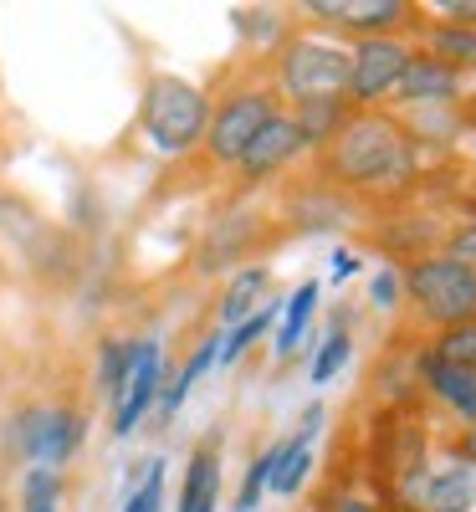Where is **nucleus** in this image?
<instances>
[{
    "instance_id": "f257e3e1",
    "label": "nucleus",
    "mask_w": 476,
    "mask_h": 512,
    "mask_svg": "<svg viewBox=\"0 0 476 512\" xmlns=\"http://www.w3.org/2000/svg\"><path fill=\"white\" fill-rule=\"evenodd\" d=\"M328 164L343 185H369V190H389L410 175V139L395 118L384 113H359V118H343Z\"/></svg>"
},
{
    "instance_id": "f03ea898",
    "label": "nucleus",
    "mask_w": 476,
    "mask_h": 512,
    "mask_svg": "<svg viewBox=\"0 0 476 512\" xmlns=\"http://www.w3.org/2000/svg\"><path fill=\"white\" fill-rule=\"evenodd\" d=\"M139 123H144V139L159 154H185V149H195L205 139L210 98L185 77H149Z\"/></svg>"
},
{
    "instance_id": "7ed1b4c3",
    "label": "nucleus",
    "mask_w": 476,
    "mask_h": 512,
    "mask_svg": "<svg viewBox=\"0 0 476 512\" xmlns=\"http://www.w3.org/2000/svg\"><path fill=\"white\" fill-rule=\"evenodd\" d=\"M405 287H410L425 323H436L446 333L476 323V272L451 262V256H425V262H415Z\"/></svg>"
},
{
    "instance_id": "20e7f679",
    "label": "nucleus",
    "mask_w": 476,
    "mask_h": 512,
    "mask_svg": "<svg viewBox=\"0 0 476 512\" xmlns=\"http://www.w3.org/2000/svg\"><path fill=\"white\" fill-rule=\"evenodd\" d=\"M349 62L354 52L333 47V41L297 36L282 52V88L297 103H338V93H349Z\"/></svg>"
},
{
    "instance_id": "39448f33",
    "label": "nucleus",
    "mask_w": 476,
    "mask_h": 512,
    "mask_svg": "<svg viewBox=\"0 0 476 512\" xmlns=\"http://www.w3.org/2000/svg\"><path fill=\"white\" fill-rule=\"evenodd\" d=\"M277 118L272 98L267 93H231L221 108L210 113L205 123V149L215 164H241V154L251 149V139Z\"/></svg>"
},
{
    "instance_id": "423d86ee",
    "label": "nucleus",
    "mask_w": 476,
    "mask_h": 512,
    "mask_svg": "<svg viewBox=\"0 0 476 512\" xmlns=\"http://www.w3.org/2000/svg\"><path fill=\"white\" fill-rule=\"evenodd\" d=\"M16 436H21V451L36 466L52 472V466H62L82 446V415H72V410H31V415H21Z\"/></svg>"
},
{
    "instance_id": "0eeeda50",
    "label": "nucleus",
    "mask_w": 476,
    "mask_h": 512,
    "mask_svg": "<svg viewBox=\"0 0 476 512\" xmlns=\"http://www.w3.org/2000/svg\"><path fill=\"white\" fill-rule=\"evenodd\" d=\"M410 67V52H405V41H389V36H369L364 47L354 52L349 62V93L359 103H374L384 93H395V82L405 77Z\"/></svg>"
},
{
    "instance_id": "6e6552de",
    "label": "nucleus",
    "mask_w": 476,
    "mask_h": 512,
    "mask_svg": "<svg viewBox=\"0 0 476 512\" xmlns=\"http://www.w3.org/2000/svg\"><path fill=\"white\" fill-rule=\"evenodd\" d=\"M420 512H476V461L446 456L436 466H425V477L410 497Z\"/></svg>"
},
{
    "instance_id": "1a4fd4ad",
    "label": "nucleus",
    "mask_w": 476,
    "mask_h": 512,
    "mask_svg": "<svg viewBox=\"0 0 476 512\" xmlns=\"http://www.w3.org/2000/svg\"><path fill=\"white\" fill-rule=\"evenodd\" d=\"M159 384H164V354L159 344H139L134 349V369H128L123 390L113 395V431L128 436L139 425V415L159 400Z\"/></svg>"
},
{
    "instance_id": "9d476101",
    "label": "nucleus",
    "mask_w": 476,
    "mask_h": 512,
    "mask_svg": "<svg viewBox=\"0 0 476 512\" xmlns=\"http://www.w3.org/2000/svg\"><path fill=\"white\" fill-rule=\"evenodd\" d=\"M456 88H461L456 67H446L441 57H410L405 77L395 82V98L410 108H436V103H451Z\"/></svg>"
},
{
    "instance_id": "9b49d317",
    "label": "nucleus",
    "mask_w": 476,
    "mask_h": 512,
    "mask_svg": "<svg viewBox=\"0 0 476 512\" xmlns=\"http://www.w3.org/2000/svg\"><path fill=\"white\" fill-rule=\"evenodd\" d=\"M297 149H308V139H302V128H297V118H287V113H277L262 134L251 139V149L241 154V169L251 180H262V175H272V169H282Z\"/></svg>"
},
{
    "instance_id": "f8f14e48",
    "label": "nucleus",
    "mask_w": 476,
    "mask_h": 512,
    "mask_svg": "<svg viewBox=\"0 0 476 512\" xmlns=\"http://www.w3.org/2000/svg\"><path fill=\"white\" fill-rule=\"evenodd\" d=\"M308 16L333 21V26L379 31V26H395V21H405V6H400V0H313Z\"/></svg>"
},
{
    "instance_id": "ddd939ff",
    "label": "nucleus",
    "mask_w": 476,
    "mask_h": 512,
    "mask_svg": "<svg viewBox=\"0 0 476 512\" xmlns=\"http://www.w3.org/2000/svg\"><path fill=\"white\" fill-rule=\"evenodd\" d=\"M0 231L21 236L26 262H62V236L41 221V216H31L21 200H0Z\"/></svg>"
},
{
    "instance_id": "4468645a",
    "label": "nucleus",
    "mask_w": 476,
    "mask_h": 512,
    "mask_svg": "<svg viewBox=\"0 0 476 512\" xmlns=\"http://www.w3.org/2000/svg\"><path fill=\"white\" fill-rule=\"evenodd\" d=\"M425 384L436 390L461 420H476V369H461V364H446L430 354L425 359Z\"/></svg>"
},
{
    "instance_id": "2eb2a0df",
    "label": "nucleus",
    "mask_w": 476,
    "mask_h": 512,
    "mask_svg": "<svg viewBox=\"0 0 476 512\" xmlns=\"http://www.w3.org/2000/svg\"><path fill=\"white\" fill-rule=\"evenodd\" d=\"M215 492H221V456H215V446H205V451H195V461H190L180 512H215Z\"/></svg>"
},
{
    "instance_id": "dca6fc26",
    "label": "nucleus",
    "mask_w": 476,
    "mask_h": 512,
    "mask_svg": "<svg viewBox=\"0 0 476 512\" xmlns=\"http://www.w3.org/2000/svg\"><path fill=\"white\" fill-rule=\"evenodd\" d=\"M262 292H267V272H262V267L241 272V277L231 282V292H226V303H221V318H226L231 328H241L251 313H262Z\"/></svg>"
},
{
    "instance_id": "f3484780",
    "label": "nucleus",
    "mask_w": 476,
    "mask_h": 512,
    "mask_svg": "<svg viewBox=\"0 0 476 512\" xmlns=\"http://www.w3.org/2000/svg\"><path fill=\"white\" fill-rule=\"evenodd\" d=\"M313 303H318V282H302L287 297V313H282V328H277V354L282 359L302 344V328H308V318H313Z\"/></svg>"
},
{
    "instance_id": "a211bd4d",
    "label": "nucleus",
    "mask_w": 476,
    "mask_h": 512,
    "mask_svg": "<svg viewBox=\"0 0 476 512\" xmlns=\"http://www.w3.org/2000/svg\"><path fill=\"white\" fill-rule=\"evenodd\" d=\"M430 47L441 52V62H446V67H456V62H476V26L436 31V36H430Z\"/></svg>"
},
{
    "instance_id": "6ab92c4d",
    "label": "nucleus",
    "mask_w": 476,
    "mask_h": 512,
    "mask_svg": "<svg viewBox=\"0 0 476 512\" xmlns=\"http://www.w3.org/2000/svg\"><path fill=\"white\" fill-rule=\"evenodd\" d=\"M338 103H302V113H297V128H302V139L308 144H318V139H333L338 134Z\"/></svg>"
},
{
    "instance_id": "aec40b11",
    "label": "nucleus",
    "mask_w": 476,
    "mask_h": 512,
    "mask_svg": "<svg viewBox=\"0 0 476 512\" xmlns=\"http://www.w3.org/2000/svg\"><path fill=\"white\" fill-rule=\"evenodd\" d=\"M436 359H446V364H461V369H476V323H466V328H451L441 344H436Z\"/></svg>"
},
{
    "instance_id": "412c9836",
    "label": "nucleus",
    "mask_w": 476,
    "mask_h": 512,
    "mask_svg": "<svg viewBox=\"0 0 476 512\" xmlns=\"http://www.w3.org/2000/svg\"><path fill=\"white\" fill-rule=\"evenodd\" d=\"M343 364H349V333H328V344L313 359V384H328Z\"/></svg>"
},
{
    "instance_id": "4be33fe9",
    "label": "nucleus",
    "mask_w": 476,
    "mask_h": 512,
    "mask_svg": "<svg viewBox=\"0 0 476 512\" xmlns=\"http://www.w3.org/2000/svg\"><path fill=\"white\" fill-rule=\"evenodd\" d=\"M26 512H57V477L47 466H36L26 477Z\"/></svg>"
},
{
    "instance_id": "5701e85b",
    "label": "nucleus",
    "mask_w": 476,
    "mask_h": 512,
    "mask_svg": "<svg viewBox=\"0 0 476 512\" xmlns=\"http://www.w3.org/2000/svg\"><path fill=\"white\" fill-rule=\"evenodd\" d=\"M267 323H272V308H262V313H251V318H246L241 328H231V333L221 338V359H236V354H246V349H251V338L262 333Z\"/></svg>"
},
{
    "instance_id": "b1692460",
    "label": "nucleus",
    "mask_w": 476,
    "mask_h": 512,
    "mask_svg": "<svg viewBox=\"0 0 476 512\" xmlns=\"http://www.w3.org/2000/svg\"><path fill=\"white\" fill-rule=\"evenodd\" d=\"M134 349H139V344H108V354H103V384H108L113 395L123 390L128 369H134Z\"/></svg>"
},
{
    "instance_id": "393cba45",
    "label": "nucleus",
    "mask_w": 476,
    "mask_h": 512,
    "mask_svg": "<svg viewBox=\"0 0 476 512\" xmlns=\"http://www.w3.org/2000/svg\"><path fill=\"white\" fill-rule=\"evenodd\" d=\"M164 507V466H154V472L144 477V487H134V497H128L123 512H159Z\"/></svg>"
},
{
    "instance_id": "a878e982",
    "label": "nucleus",
    "mask_w": 476,
    "mask_h": 512,
    "mask_svg": "<svg viewBox=\"0 0 476 512\" xmlns=\"http://www.w3.org/2000/svg\"><path fill=\"white\" fill-rule=\"evenodd\" d=\"M446 256H451V262H461V267H471V272H476V216H471V221H466V226L451 236V251H446Z\"/></svg>"
},
{
    "instance_id": "bb28decb",
    "label": "nucleus",
    "mask_w": 476,
    "mask_h": 512,
    "mask_svg": "<svg viewBox=\"0 0 476 512\" xmlns=\"http://www.w3.org/2000/svg\"><path fill=\"white\" fill-rule=\"evenodd\" d=\"M369 297H374V308H395V297H400V277L395 272H379L369 282Z\"/></svg>"
},
{
    "instance_id": "cd10ccee",
    "label": "nucleus",
    "mask_w": 476,
    "mask_h": 512,
    "mask_svg": "<svg viewBox=\"0 0 476 512\" xmlns=\"http://www.w3.org/2000/svg\"><path fill=\"white\" fill-rule=\"evenodd\" d=\"M354 272H359L354 256H349V251H333V277H354Z\"/></svg>"
}]
</instances>
